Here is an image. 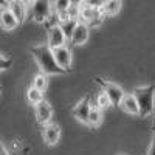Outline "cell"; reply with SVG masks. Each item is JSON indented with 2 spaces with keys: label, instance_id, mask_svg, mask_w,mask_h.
I'll use <instances>...</instances> for the list:
<instances>
[{
  "label": "cell",
  "instance_id": "cell-28",
  "mask_svg": "<svg viewBox=\"0 0 155 155\" xmlns=\"http://www.w3.org/2000/svg\"><path fill=\"white\" fill-rule=\"evenodd\" d=\"M8 6H9V3L6 2V0H0V8H2V9H5Z\"/></svg>",
  "mask_w": 155,
  "mask_h": 155
},
{
  "label": "cell",
  "instance_id": "cell-7",
  "mask_svg": "<svg viewBox=\"0 0 155 155\" xmlns=\"http://www.w3.org/2000/svg\"><path fill=\"white\" fill-rule=\"evenodd\" d=\"M48 47L50 48H59V47H64L67 44V37L64 34V31L61 30L59 25H51L48 28Z\"/></svg>",
  "mask_w": 155,
  "mask_h": 155
},
{
  "label": "cell",
  "instance_id": "cell-20",
  "mask_svg": "<svg viewBox=\"0 0 155 155\" xmlns=\"http://www.w3.org/2000/svg\"><path fill=\"white\" fill-rule=\"evenodd\" d=\"M96 107L99 110H107L109 107H112V102L109 99V96L104 93V92H101L98 96H96Z\"/></svg>",
  "mask_w": 155,
  "mask_h": 155
},
{
  "label": "cell",
  "instance_id": "cell-4",
  "mask_svg": "<svg viewBox=\"0 0 155 155\" xmlns=\"http://www.w3.org/2000/svg\"><path fill=\"white\" fill-rule=\"evenodd\" d=\"M30 9H31V16L36 22L45 23L53 14V0H36Z\"/></svg>",
  "mask_w": 155,
  "mask_h": 155
},
{
  "label": "cell",
  "instance_id": "cell-3",
  "mask_svg": "<svg viewBox=\"0 0 155 155\" xmlns=\"http://www.w3.org/2000/svg\"><path fill=\"white\" fill-rule=\"evenodd\" d=\"M96 82H98V85H101L102 92L109 96L112 106H113V107H118V106L121 104L124 95H126L124 90H123L118 84L110 82V81H104V79H101V78H96Z\"/></svg>",
  "mask_w": 155,
  "mask_h": 155
},
{
  "label": "cell",
  "instance_id": "cell-8",
  "mask_svg": "<svg viewBox=\"0 0 155 155\" xmlns=\"http://www.w3.org/2000/svg\"><path fill=\"white\" fill-rule=\"evenodd\" d=\"M51 118H53V109H51L50 102L45 99L41 101L36 106V121L41 126H45L51 123Z\"/></svg>",
  "mask_w": 155,
  "mask_h": 155
},
{
  "label": "cell",
  "instance_id": "cell-31",
  "mask_svg": "<svg viewBox=\"0 0 155 155\" xmlns=\"http://www.w3.org/2000/svg\"><path fill=\"white\" fill-rule=\"evenodd\" d=\"M6 2H8V3H12V2H14V0H6Z\"/></svg>",
  "mask_w": 155,
  "mask_h": 155
},
{
  "label": "cell",
  "instance_id": "cell-6",
  "mask_svg": "<svg viewBox=\"0 0 155 155\" xmlns=\"http://www.w3.org/2000/svg\"><path fill=\"white\" fill-rule=\"evenodd\" d=\"M90 101H92V96L85 95V96L73 107V110H71V115H73L79 123L87 124V121H88V112H90V109H92V102H90Z\"/></svg>",
  "mask_w": 155,
  "mask_h": 155
},
{
  "label": "cell",
  "instance_id": "cell-17",
  "mask_svg": "<svg viewBox=\"0 0 155 155\" xmlns=\"http://www.w3.org/2000/svg\"><path fill=\"white\" fill-rule=\"evenodd\" d=\"M27 99H28V102L30 104H33V106H37L41 101H44V92H41V90H37L36 87H28V90H27Z\"/></svg>",
  "mask_w": 155,
  "mask_h": 155
},
{
  "label": "cell",
  "instance_id": "cell-1",
  "mask_svg": "<svg viewBox=\"0 0 155 155\" xmlns=\"http://www.w3.org/2000/svg\"><path fill=\"white\" fill-rule=\"evenodd\" d=\"M33 58L36 59L39 68L42 70V73L45 74H65L67 71L62 70L58 62L54 59L53 54V48H50L48 44H42V45H34L30 48Z\"/></svg>",
  "mask_w": 155,
  "mask_h": 155
},
{
  "label": "cell",
  "instance_id": "cell-10",
  "mask_svg": "<svg viewBox=\"0 0 155 155\" xmlns=\"http://www.w3.org/2000/svg\"><path fill=\"white\" fill-rule=\"evenodd\" d=\"M88 37H90V27L87 23L79 20L78 25H76V28H74V31H73V36L70 39V42L73 45H84L88 41Z\"/></svg>",
  "mask_w": 155,
  "mask_h": 155
},
{
  "label": "cell",
  "instance_id": "cell-15",
  "mask_svg": "<svg viewBox=\"0 0 155 155\" xmlns=\"http://www.w3.org/2000/svg\"><path fill=\"white\" fill-rule=\"evenodd\" d=\"M121 6H123V0H106V3L99 9H101V14L104 17H112V16H116L121 11Z\"/></svg>",
  "mask_w": 155,
  "mask_h": 155
},
{
  "label": "cell",
  "instance_id": "cell-14",
  "mask_svg": "<svg viewBox=\"0 0 155 155\" xmlns=\"http://www.w3.org/2000/svg\"><path fill=\"white\" fill-rule=\"evenodd\" d=\"M8 8L11 9L12 14H14V17L17 19L19 25L25 22V19H27V16H28V6L25 5L22 0H14L12 3H9Z\"/></svg>",
  "mask_w": 155,
  "mask_h": 155
},
{
  "label": "cell",
  "instance_id": "cell-13",
  "mask_svg": "<svg viewBox=\"0 0 155 155\" xmlns=\"http://www.w3.org/2000/svg\"><path fill=\"white\" fill-rule=\"evenodd\" d=\"M120 107L129 115H140L138 102H137V98H135L134 93H126L123 101H121V104H120Z\"/></svg>",
  "mask_w": 155,
  "mask_h": 155
},
{
  "label": "cell",
  "instance_id": "cell-21",
  "mask_svg": "<svg viewBox=\"0 0 155 155\" xmlns=\"http://www.w3.org/2000/svg\"><path fill=\"white\" fill-rule=\"evenodd\" d=\"M71 5L70 0H53V12H65Z\"/></svg>",
  "mask_w": 155,
  "mask_h": 155
},
{
  "label": "cell",
  "instance_id": "cell-2",
  "mask_svg": "<svg viewBox=\"0 0 155 155\" xmlns=\"http://www.w3.org/2000/svg\"><path fill=\"white\" fill-rule=\"evenodd\" d=\"M134 95L138 102V109H140V116L147 118L153 113V101H155V85L149 84L144 87H137L134 90Z\"/></svg>",
  "mask_w": 155,
  "mask_h": 155
},
{
  "label": "cell",
  "instance_id": "cell-25",
  "mask_svg": "<svg viewBox=\"0 0 155 155\" xmlns=\"http://www.w3.org/2000/svg\"><path fill=\"white\" fill-rule=\"evenodd\" d=\"M146 155H155V132L152 135V141H150V146H149V150Z\"/></svg>",
  "mask_w": 155,
  "mask_h": 155
},
{
  "label": "cell",
  "instance_id": "cell-26",
  "mask_svg": "<svg viewBox=\"0 0 155 155\" xmlns=\"http://www.w3.org/2000/svg\"><path fill=\"white\" fill-rule=\"evenodd\" d=\"M0 155H9L8 150H6V147L2 144V140H0Z\"/></svg>",
  "mask_w": 155,
  "mask_h": 155
},
{
  "label": "cell",
  "instance_id": "cell-27",
  "mask_svg": "<svg viewBox=\"0 0 155 155\" xmlns=\"http://www.w3.org/2000/svg\"><path fill=\"white\" fill-rule=\"evenodd\" d=\"M70 2H71L73 5H78V6H82V5L85 3V0H70Z\"/></svg>",
  "mask_w": 155,
  "mask_h": 155
},
{
  "label": "cell",
  "instance_id": "cell-22",
  "mask_svg": "<svg viewBox=\"0 0 155 155\" xmlns=\"http://www.w3.org/2000/svg\"><path fill=\"white\" fill-rule=\"evenodd\" d=\"M67 14H68V19H73V20H79V14H81V6L78 5H70L68 9H67Z\"/></svg>",
  "mask_w": 155,
  "mask_h": 155
},
{
  "label": "cell",
  "instance_id": "cell-18",
  "mask_svg": "<svg viewBox=\"0 0 155 155\" xmlns=\"http://www.w3.org/2000/svg\"><path fill=\"white\" fill-rule=\"evenodd\" d=\"M78 22H79V20H73V19H67V20H64V22L58 23L59 27H61V30L64 31V34H65V37H67V41H70V39H71V36H73V31H74V28H76V25H78Z\"/></svg>",
  "mask_w": 155,
  "mask_h": 155
},
{
  "label": "cell",
  "instance_id": "cell-9",
  "mask_svg": "<svg viewBox=\"0 0 155 155\" xmlns=\"http://www.w3.org/2000/svg\"><path fill=\"white\" fill-rule=\"evenodd\" d=\"M53 54H54V59L58 62V65L62 68L68 71L70 67H71V50L64 45V47H59V48H54L53 50Z\"/></svg>",
  "mask_w": 155,
  "mask_h": 155
},
{
  "label": "cell",
  "instance_id": "cell-29",
  "mask_svg": "<svg viewBox=\"0 0 155 155\" xmlns=\"http://www.w3.org/2000/svg\"><path fill=\"white\" fill-rule=\"evenodd\" d=\"M22 2H23L25 5H27L28 8H31V6H33V3L36 2V0H22Z\"/></svg>",
  "mask_w": 155,
  "mask_h": 155
},
{
  "label": "cell",
  "instance_id": "cell-30",
  "mask_svg": "<svg viewBox=\"0 0 155 155\" xmlns=\"http://www.w3.org/2000/svg\"><path fill=\"white\" fill-rule=\"evenodd\" d=\"M152 127H153V132H155V118H153V126Z\"/></svg>",
  "mask_w": 155,
  "mask_h": 155
},
{
  "label": "cell",
  "instance_id": "cell-11",
  "mask_svg": "<svg viewBox=\"0 0 155 155\" xmlns=\"http://www.w3.org/2000/svg\"><path fill=\"white\" fill-rule=\"evenodd\" d=\"M42 138L48 146H54L61 138V127L58 124H45L42 126Z\"/></svg>",
  "mask_w": 155,
  "mask_h": 155
},
{
  "label": "cell",
  "instance_id": "cell-16",
  "mask_svg": "<svg viewBox=\"0 0 155 155\" xmlns=\"http://www.w3.org/2000/svg\"><path fill=\"white\" fill-rule=\"evenodd\" d=\"M102 123V110H99L96 106L90 109L88 112V121H87V126L88 127H98L99 124Z\"/></svg>",
  "mask_w": 155,
  "mask_h": 155
},
{
  "label": "cell",
  "instance_id": "cell-19",
  "mask_svg": "<svg viewBox=\"0 0 155 155\" xmlns=\"http://www.w3.org/2000/svg\"><path fill=\"white\" fill-rule=\"evenodd\" d=\"M48 74H45V73H37L36 76H34V79H33V87H36L37 90H41V92H45V88H47V85H48V78H47Z\"/></svg>",
  "mask_w": 155,
  "mask_h": 155
},
{
  "label": "cell",
  "instance_id": "cell-12",
  "mask_svg": "<svg viewBox=\"0 0 155 155\" xmlns=\"http://www.w3.org/2000/svg\"><path fill=\"white\" fill-rule=\"evenodd\" d=\"M19 25L17 19L14 17V14L11 12L9 8H5L0 11V27H2L5 31H12L16 30V27Z\"/></svg>",
  "mask_w": 155,
  "mask_h": 155
},
{
  "label": "cell",
  "instance_id": "cell-24",
  "mask_svg": "<svg viewBox=\"0 0 155 155\" xmlns=\"http://www.w3.org/2000/svg\"><path fill=\"white\" fill-rule=\"evenodd\" d=\"M106 3V0H85V5H88V6H93V8H101L102 5Z\"/></svg>",
  "mask_w": 155,
  "mask_h": 155
},
{
  "label": "cell",
  "instance_id": "cell-23",
  "mask_svg": "<svg viewBox=\"0 0 155 155\" xmlns=\"http://www.w3.org/2000/svg\"><path fill=\"white\" fill-rule=\"evenodd\" d=\"M11 65H12V61H11V59H8V58H3L2 54H0V71L9 68Z\"/></svg>",
  "mask_w": 155,
  "mask_h": 155
},
{
  "label": "cell",
  "instance_id": "cell-5",
  "mask_svg": "<svg viewBox=\"0 0 155 155\" xmlns=\"http://www.w3.org/2000/svg\"><path fill=\"white\" fill-rule=\"evenodd\" d=\"M104 16L101 14V9L93 8V6H88V5H82L81 6V14H79V20L87 23L90 28H96L101 27V23L104 22Z\"/></svg>",
  "mask_w": 155,
  "mask_h": 155
}]
</instances>
